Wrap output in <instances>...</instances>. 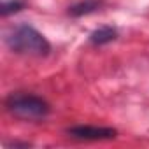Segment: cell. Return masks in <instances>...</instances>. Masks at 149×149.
Returning a JSON list of instances; mask_svg holds the SVG:
<instances>
[{
    "label": "cell",
    "instance_id": "6",
    "mask_svg": "<svg viewBox=\"0 0 149 149\" xmlns=\"http://www.w3.org/2000/svg\"><path fill=\"white\" fill-rule=\"evenodd\" d=\"M25 2L23 0H6L2 4V16H9V14H14V13H19L23 9Z\"/></svg>",
    "mask_w": 149,
    "mask_h": 149
},
{
    "label": "cell",
    "instance_id": "4",
    "mask_svg": "<svg viewBox=\"0 0 149 149\" xmlns=\"http://www.w3.org/2000/svg\"><path fill=\"white\" fill-rule=\"evenodd\" d=\"M116 39H118V30L112 26H102L90 35V42L95 46H104V44H109Z\"/></svg>",
    "mask_w": 149,
    "mask_h": 149
},
{
    "label": "cell",
    "instance_id": "5",
    "mask_svg": "<svg viewBox=\"0 0 149 149\" xmlns=\"http://www.w3.org/2000/svg\"><path fill=\"white\" fill-rule=\"evenodd\" d=\"M100 7H102L100 0H83V2L68 7V14L74 16V18H79V16H84V14H91Z\"/></svg>",
    "mask_w": 149,
    "mask_h": 149
},
{
    "label": "cell",
    "instance_id": "3",
    "mask_svg": "<svg viewBox=\"0 0 149 149\" xmlns=\"http://www.w3.org/2000/svg\"><path fill=\"white\" fill-rule=\"evenodd\" d=\"M67 133L74 139H81V140H107L116 137L114 128H104V126H90V125H79V126H72L67 130Z\"/></svg>",
    "mask_w": 149,
    "mask_h": 149
},
{
    "label": "cell",
    "instance_id": "1",
    "mask_svg": "<svg viewBox=\"0 0 149 149\" xmlns=\"http://www.w3.org/2000/svg\"><path fill=\"white\" fill-rule=\"evenodd\" d=\"M7 46L19 54H33V56H46L51 51V44L47 39L30 25L16 26L7 37Z\"/></svg>",
    "mask_w": 149,
    "mask_h": 149
},
{
    "label": "cell",
    "instance_id": "2",
    "mask_svg": "<svg viewBox=\"0 0 149 149\" xmlns=\"http://www.w3.org/2000/svg\"><path fill=\"white\" fill-rule=\"evenodd\" d=\"M6 107L11 114L21 119H44L51 111L49 104L44 98L37 95H30V93L9 95L6 100Z\"/></svg>",
    "mask_w": 149,
    "mask_h": 149
}]
</instances>
